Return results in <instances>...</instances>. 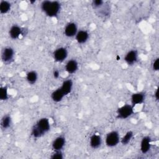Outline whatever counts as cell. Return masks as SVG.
Returning a JSON list of instances; mask_svg holds the SVG:
<instances>
[{
	"instance_id": "1",
	"label": "cell",
	"mask_w": 159,
	"mask_h": 159,
	"mask_svg": "<svg viewBox=\"0 0 159 159\" xmlns=\"http://www.w3.org/2000/svg\"><path fill=\"white\" fill-rule=\"evenodd\" d=\"M42 11L48 17H56L60 9L61 4L57 1H43L40 6Z\"/></svg>"
},
{
	"instance_id": "2",
	"label": "cell",
	"mask_w": 159,
	"mask_h": 159,
	"mask_svg": "<svg viewBox=\"0 0 159 159\" xmlns=\"http://www.w3.org/2000/svg\"><path fill=\"white\" fill-rule=\"evenodd\" d=\"M134 107L132 104H124L119 107L116 111V118L119 119H125L130 117L134 113Z\"/></svg>"
},
{
	"instance_id": "3",
	"label": "cell",
	"mask_w": 159,
	"mask_h": 159,
	"mask_svg": "<svg viewBox=\"0 0 159 159\" xmlns=\"http://www.w3.org/2000/svg\"><path fill=\"white\" fill-rule=\"evenodd\" d=\"M120 142V135L117 131L112 130L107 133L106 137V144L109 147L116 146Z\"/></svg>"
},
{
	"instance_id": "4",
	"label": "cell",
	"mask_w": 159,
	"mask_h": 159,
	"mask_svg": "<svg viewBox=\"0 0 159 159\" xmlns=\"http://www.w3.org/2000/svg\"><path fill=\"white\" fill-rule=\"evenodd\" d=\"M14 50L10 47H5L1 53V59L4 63H10L14 58Z\"/></svg>"
},
{
	"instance_id": "5",
	"label": "cell",
	"mask_w": 159,
	"mask_h": 159,
	"mask_svg": "<svg viewBox=\"0 0 159 159\" xmlns=\"http://www.w3.org/2000/svg\"><path fill=\"white\" fill-rule=\"evenodd\" d=\"M53 57L55 61L58 62L63 61L68 57V51L64 47L57 48L53 53Z\"/></svg>"
},
{
	"instance_id": "6",
	"label": "cell",
	"mask_w": 159,
	"mask_h": 159,
	"mask_svg": "<svg viewBox=\"0 0 159 159\" xmlns=\"http://www.w3.org/2000/svg\"><path fill=\"white\" fill-rule=\"evenodd\" d=\"M124 60L129 65H134L138 60V52L136 50L129 51L124 57Z\"/></svg>"
},
{
	"instance_id": "7",
	"label": "cell",
	"mask_w": 159,
	"mask_h": 159,
	"mask_svg": "<svg viewBox=\"0 0 159 159\" xmlns=\"http://www.w3.org/2000/svg\"><path fill=\"white\" fill-rule=\"evenodd\" d=\"M44 134L48 132L50 129V121L48 118L43 117L40 119L35 124Z\"/></svg>"
},
{
	"instance_id": "8",
	"label": "cell",
	"mask_w": 159,
	"mask_h": 159,
	"mask_svg": "<svg viewBox=\"0 0 159 159\" xmlns=\"http://www.w3.org/2000/svg\"><path fill=\"white\" fill-rule=\"evenodd\" d=\"M78 32L77 25L75 22L68 23L64 29V34L68 37H73L76 35Z\"/></svg>"
},
{
	"instance_id": "9",
	"label": "cell",
	"mask_w": 159,
	"mask_h": 159,
	"mask_svg": "<svg viewBox=\"0 0 159 159\" xmlns=\"http://www.w3.org/2000/svg\"><path fill=\"white\" fill-rule=\"evenodd\" d=\"M145 99V94L143 92L133 93L131 96V104L133 106L143 103Z\"/></svg>"
},
{
	"instance_id": "10",
	"label": "cell",
	"mask_w": 159,
	"mask_h": 159,
	"mask_svg": "<svg viewBox=\"0 0 159 159\" xmlns=\"http://www.w3.org/2000/svg\"><path fill=\"white\" fill-rule=\"evenodd\" d=\"M151 148V138L149 136H145L142 139L140 142V151L142 153H147Z\"/></svg>"
},
{
	"instance_id": "11",
	"label": "cell",
	"mask_w": 159,
	"mask_h": 159,
	"mask_svg": "<svg viewBox=\"0 0 159 159\" xmlns=\"http://www.w3.org/2000/svg\"><path fill=\"white\" fill-rule=\"evenodd\" d=\"M23 33V30L17 25H13L9 29V34L12 39H18Z\"/></svg>"
},
{
	"instance_id": "12",
	"label": "cell",
	"mask_w": 159,
	"mask_h": 159,
	"mask_svg": "<svg viewBox=\"0 0 159 159\" xmlns=\"http://www.w3.org/2000/svg\"><path fill=\"white\" fill-rule=\"evenodd\" d=\"M65 138L63 136H59L57 137L52 143V148L54 151L61 150L65 145Z\"/></svg>"
},
{
	"instance_id": "13",
	"label": "cell",
	"mask_w": 159,
	"mask_h": 159,
	"mask_svg": "<svg viewBox=\"0 0 159 159\" xmlns=\"http://www.w3.org/2000/svg\"><path fill=\"white\" fill-rule=\"evenodd\" d=\"M78 68V63L77 61L75 59H71L68 61L65 65V70L69 74L75 73Z\"/></svg>"
},
{
	"instance_id": "14",
	"label": "cell",
	"mask_w": 159,
	"mask_h": 159,
	"mask_svg": "<svg viewBox=\"0 0 159 159\" xmlns=\"http://www.w3.org/2000/svg\"><path fill=\"white\" fill-rule=\"evenodd\" d=\"M102 143V139L99 135L93 134L89 139V145L92 148H98Z\"/></svg>"
},
{
	"instance_id": "15",
	"label": "cell",
	"mask_w": 159,
	"mask_h": 159,
	"mask_svg": "<svg viewBox=\"0 0 159 159\" xmlns=\"http://www.w3.org/2000/svg\"><path fill=\"white\" fill-rule=\"evenodd\" d=\"M89 33L86 30H81L78 31L77 34L75 35L76 40L80 44H83L86 42L89 39Z\"/></svg>"
},
{
	"instance_id": "16",
	"label": "cell",
	"mask_w": 159,
	"mask_h": 159,
	"mask_svg": "<svg viewBox=\"0 0 159 159\" xmlns=\"http://www.w3.org/2000/svg\"><path fill=\"white\" fill-rule=\"evenodd\" d=\"M72 88H73V81L71 80L68 79L65 80L62 83V84L60 88L61 89L65 96H66L71 93L72 90Z\"/></svg>"
},
{
	"instance_id": "17",
	"label": "cell",
	"mask_w": 159,
	"mask_h": 159,
	"mask_svg": "<svg viewBox=\"0 0 159 159\" xmlns=\"http://www.w3.org/2000/svg\"><path fill=\"white\" fill-rule=\"evenodd\" d=\"M64 96H65L60 88L57 89L51 94V98L53 101L55 102H60L63 99Z\"/></svg>"
},
{
	"instance_id": "18",
	"label": "cell",
	"mask_w": 159,
	"mask_h": 159,
	"mask_svg": "<svg viewBox=\"0 0 159 159\" xmlns=\"http://www.w3.org/2000/svg\"><path fill=\"white\" fill-rule=\"evenodd\" d=\"M38 79V75L35 71H30L26 74V80L30 84H35Z\"/></svg>"
},
{
	"instance_id": "19",
	"label": "cell",
	"mask_w": 159,
	"mask_h": 159,
	"mask_svg": "<svg viewBox=\"0 0 159 159\" xmlns=\"http://www.w3.org/2000/svg\"><path fill=\"white\" fill-rule=\"evenodd\" d=\"M11 7V4L9 2L6 1H1L0 2V12L1 14L7 13Z\"/></svg>"
},
{
	"instance_id": "20",
	"label": "cell",
	"mask_w": 159,
	"mask_h": 159,
	"mask_svg": "<svg viewBox=\"0 0 159 159\" xmlns=\"http://www.w3.org/2000/svg\"><path fill=\"white\" fill-rule=\"evenodd\" d=\"M1 127L3 129H8L11 125V117L9 115L4 116L1 119Z\"/></svg>"
},
{
	"instance_id": "21",
	"label": "cell",
	"mask_w": 159,
	"mask_h": 159,
	"mask_svg": "<svg viewBox=\"0 0 159 159\" xmlns=\"http://www.w3.org/2000/svg\"><path fill=\"white\" fill-rule=\"evenodd\" d=\"M133 136H134V134L132 131L129 130L126 132V134L122 137V138L120 139V141L122 145H127L131 141Z\"/></svg>"
},
{
	"instance_id": "22",
	"label": "cell",
	"mask_w": 159,
	"mask_h": 159,
	"mask_svg": "<svg viewBox=\"0 0 159 159\" xmlns=\"http://www.w3.org/2000/svg\"><path fill=\"white\" fill-rule=\"evenodd\" d=\"M9 98L7 87L6 86L0 88V99L1 101H6Z\"/></svg>"
},
{
	"instance_id": "23",
	"label": "cell",
	"mask_w": 159,
	"mask_h": 159,
	"mask_svg": "<svg viewBox=\"0 0 159 159\" xmlns=\"http://www.w3.org/2000/svg\"><path fill=\"white\" fill-rule=\"evenodd\" d=\"M50 158L52 159H63V155L61 150H56L52 154Z\"/></svg>"
},
{
	"instance_id": "24",
	"label": "cell",
	"mask_w": 159,
	"mask_h": 159,
	"mask_svg": "<svg viewBox=\"0 0 159 159\" xmlns=\"http://www.w3.org/2000/svg\"><path fill=\"white\" fill-rule=\"evenodd\" d=\"M104 4V1L102 0H94L92 2V6L94 8H99Z\"/></svg>"
},
{
	"instance_id": "25",
	"label": "cell",
	"mask_w": 159,
	"mask_h": 159,
	"mask_svg": "<svg viewBox=\"0 0 159 159\" xmlns=\"http://www.w3.org/2000/svg\"><path fill=\"white\" fill-rule=\"evenodd\" d=\"M152 69L154 71H158L159 70V58H156L152 65Z\"/></svg>"
},
{
	"instance_id": "26",
	"label": "cell",
	"mask_w": 159,
	"mask_h": 159,
	"mask_svg": "<svg viewBox=\"0 0 159 159\" xmlns=\"http://www.w3.org/2000/svg\"><path fill=\"white\" fill-rule=\"evenodd\" d=\"M53 77L56 79L58 78V77L60 76V71L57 70H55L53 71Z\"/></svg>"
},
{
	"instance_id": "27",
	"label": "cell",
	"mask_w": 159,
	"mask_h": 159,
	"mask_svg": "<svg viewBox=\"0 0 159 159\" xmlns=\"http://www.w3.org/2000/svg\"><path fill=\"white\" fill-rule=\"evenodd\" d=\"M154 96H155V98L156 100L158 101V97H159V95H158V88H157V89H156V91H155V93Z\"/></svg>"
},
{
	"instance_id": "28",
	"label": "cell",
	"mask_w": 159,
	"mask_h": 159,
	"mask_svg": "<svg viewBox=\"0 0 159 159\" xmlns=\"http://www.w3.org/2000/svg\"><path fill=\"white\" fill-rule=\"evenodd\" d=\"M35 2V1H30V3H34V2Z\"/></svg>"
}]
</instances>
